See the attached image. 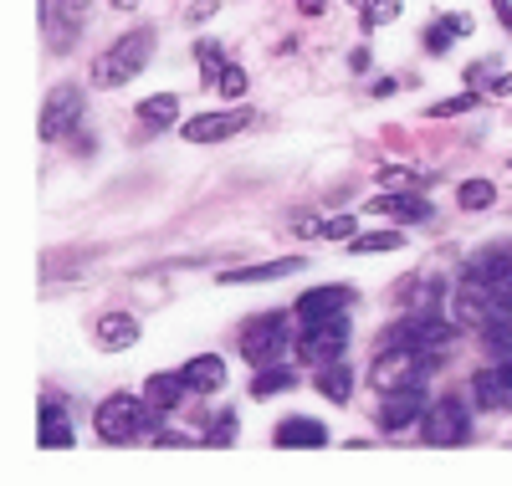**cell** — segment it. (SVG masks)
<instances>
[{
  "mask_svg": "<svg viewBox=\"0 0 512 486\" xmlns=\"http://www.w3.org/2000/svg\"><path fill=\"white\" fill-rule=\"evenodd\" d=\"M318 236H328V241H354V215H333V220H318Z\"/></svg>",
  "mask_w": 512,
  "mask_h": 486,
  "instance_id": "obj_26",
  "label": "cell"
},
{
  "mask_svg": "<svg viewBox=\"0 0 512 486\" xmlns=\"http://www.w3.org/2000/svg\"><path fill=\"white\" fill-rule=\"evenodd\" d=\"M349 287H313L308 297H297V323H323V318H338V313H344V307H349Z\"/></svg>",
  "mask_w": 512,
  "mask_h": 486,
  "instance_id": "obj_10",
  "label": "cell"
},
{
  "mask_svg": "<svg viewBox=\"0 0 512 486\" xmlns=\"http://www.w3.org/2000/svg\"><path fill=\"white\" fill-rule=\"evenodd\" d=\"M487 348L502 353V359H512V323H507V318H497V323L487 328Z\"/></svg>",
  "mask_w": 512,
  "mask_h": 486,
  "instance_id": "obj_27",
  "label": "cell"
},
{
  "mask_svg": "<svg viewBox=\"0 0 512 486\" xmlns=\"http://www.w3.org/2000/svg\"><path fill=\"white\" fill-rule=\"evenodd\" d=\"M344 348H349V323L323 318V323H308V333L297 338V359L303 364H333V359H344Z\"/></svg>",
  "mask_w": 512,
  "mask_h": 486,
  "instance_id": "obj_6",
  "label": "cell"
},
{
  "mask_svg": "<svg viewBox=\"0 0 512 486\" xmlns=\"http://www.w3.org/2000/svg\"><path fill=\"white\" fill-rule=\"evenodd\" d=\"M379 180H384V185H420V180H415V174H410L405 164H390V169H379Z\"/></svg>",
  "mask_w": 512,
  "mask_h": 486,
  "instance_id": "obj_31",
  "label": "cell"
},
{
  "mask_svg": "<svg viewBox=\"0 0 512 486\" xmlns=\"http://www.w3.org/2000/svg\"><path fill=\"white\" fill-rule=\"evenodd\" d=\"M93 338H98L103 353H123V348L139 343V318H128V313H103L98 328H93Z\"/></svg>",
  "mask_w": 512,
  "mask_h": 486,
  "instance_id": "obj_15",
  "label": "cell"
},
{
  "mask_svg": "<svg viewBox=\"0 0 512 486\" xmlns=\"http://www.w3.org/2000/svg\"><path fill=\"white\" fill-rule=\"evenodd\" d=\"M297 11H303V16H323L328 0H297Z\"/></svg>",
  "mask_w": 512,
  "mask_h": 486,
  "instance_id": "obj_32",
  "label": "cell"
},
{
  "mask_svg": "<svg viewBox=\"0 0 512 486\" xmlns=\"http://www.w3.org/2000/svg\"><path fill=\"white\" fill-rule=\"evenodd\" d=\"M154 405L144 400H134V394H108V400L98 405V435L108 440V446H128V440H139L149 425H154Z\"/></svg>",
  "mask_w": 512,
  "mask_h": 486,
  "instance_id": "obj_2",
  "label": "cell"
},
{
  "mask_svg": "<svg viewBox=\"0 0 512 486\" xmlns=\"http://www.w3.org/2000/svg\"><path fill=\"white\" fill-rule=\"evenodd\" d=\"M195 57H200V72H205V77H221V67H226V62H221V47H216V41H200Z\"/></svg>",
  "mask_w": 512,
  "mask_h": 486,
  "instance_id": "obj_28",
  "label": "cell"
},
{
  "mask_svg": "<svg viewBox=\"0 0 512 486\" xmlns=\"http://www.w3.org/2000/svg\"><path fill=\"white\" fill-rule=\"evenodd\" d=\"M149 57H154V31L139 26V31L118 36L113 47L93 62V82H98V87H123V82H134V77L149 67Z\"/></svg>",
  "mask_w": 512,
  "mask_h": 486,
  "instance_id": "obj_1",
  "label": "cell"
},
{
  "mask_svg": "<svg viewBox=\"0 0 512 486\" xmlns=\"http://www.w3.org/2000/svg\"><path fill=\"white\" fill-rule=\"evenodd\" d=\"M251 123H256L251 108H236V113H200V118L185 123V139H190V144H221V139L241 134V128H251Z\"/></svg>",
  "mask_w": 512,
  "mask_h": 486,
  "instance_id": "obj_9",
  "label": "cell"
},
{
  "mask_svg": "<svg viewBox=\"0 0 512 486\" xmlns=\"http://www.w3.org/2000/svg\"><path fill=\"white\" fill-rule=\"evenodd\" d=\"M272 440L277 446H303V451H318V446H328V430L318 425V420H308V415H287L277 430H272Z\"/></svg>",
  "mask_w": 512,
  "mask_h": 486,
  "instance_id": "obj_13",
  "label": "cell"
},
{
  "mask_svg": "<svg viewBox=\"0 0 512 486\" xmlns=\"http://www.w3.org/2000/svg\"><path fill=\"white\" fill-rule=\"evenodd\" d=\"M364 215H390V220H400V226H420V220H431V205H425L420 195H374Z\"/></svg>",
  "mask_w": 512,
  "mask_h": 486,
  "instance_id": "obj_14",
  "label": "cell"
},
{
  "mask_svg": "<svg viewBox=\"0 0 512 486\" xmlns=\"http://www.w3.org/2000/svg\"><path fill=\"white\" fill-rule=\"evenodd\" d=\"M405 236L400 231H369V236H354V251L359 256H374V251H395Z\"/></svg>",
  "mask_w": 512,
  "mask_h": 486,
  "instance_id": "obj_25",
  "label": "cell"
},
{
  "mask_svg": "<svg viewBox=\"0 0 512 486\" xmlns=\"http://www.w3.org/2000/svg\"><path fill=\"white\" fill-rule=\"evenodd\" d=\"M466 31H472V21H466V16H446V21H436L431 31H425V47H431V52H446L451 41L466 36Z\"/></svg>",
  "mask_w": 512,
  "mask_h": 486,
  "instance_id": "obj_22",
  "label": "cell"
},
{
  "mask_svg": "<svg viewBox=\"0 0 512 486\" xmlns=\"http://www.w3.org/2000/svg\"><path fill=\"white\" fill-rule=\"evenodd\" d=\"M113 6H118V11H134V6H139V0H113Z\"/></svg>",
  "mask_w": 512,
  "mask_h": 486,
  "instance_id": "obj_35",
  "label": "cell"
},
{
  "mask_svg": "<svg viewBox=\"0 0 512 486\" xmlns=\"http://www.w3.org/2000/svg\"><path fill=\"white\" fill-rule=\"evenodd\" d=\"M292 348V338H287V318L282 313H267V318H256V323H246V338H241V353L256 364V369H267V364H277L282 353Z\"/></svg>",
  "mask_w": 512,
  "mask_h": 486,
  "instance_id": "obj_5",
  "label": "cell"
},
{
  "mask_svg": "<svg viewBox=\"0 0 512 486\" xmlns=\"http://www.w3.org/2000/svg\"><path fill=\"white\" fill-rule=\"evenodd\" d=\"M349 389H354V374H349L344 364H323V374H318V394H323V400H338V405H344Z\"/></svg>",
  "mask_w": 512,
  "mask_h": 486,
  "instance_id": "obj_20",
  "label": "cell"
},
{
  "mask_svg": "<svg viewBox=\"0 0 512 486\" xmlns=\"http://www.w3.org/2000/svg\"><path fill=\"white\" fill-rule=\"evenodd\" d=\"M41 446H72V430H67V420H62V410H52V405H41Z\"/></svg>",
  "mask_w": 512,
  "mask_h": 486,
  "instance_id": "obj_23",
  "label": "cell"
},
{
  "mask_svg": "<svg viewBox=\"0 0 512 486\" xmlns=\"http://www.w3.org/2000/svg\"><path fill=\"white\" fill-rule=\"evenodd\" d=\"M436 359L425 348H415V343H384L379 353H374V389H400V384H420V374L431 369Z\"/></svg>",
  "mask_w": 512,
  "mask_h": 486,
  "instance_id": "obj_3",
  "label": "cell"
},
{
  "mask_svg": "<svg viewBox=\"0 0 512 486\" xmlns=\"http://www.w3.org/2000/svg\"><path fill=\"white\" fill-rule=\"evenodd\" d=\"M88 11H93V0H57V11H52V16H57V21H52V47H57V52H67L72 41H77Z\"/></svg>",
  "mask_w": 512,
  "mask_h": 486,
  "instance_id": "obj_16",
  "label": "cell"
},
{
  "mask_svg": "<svg viewBox=\"0 0 512 486\" xmlns=\"http://www.w3.org/2000/svg\"><path fill=\"white\" fill-rule=\"evenodd\" d=\"M292 384H297V374H292V369H277V364H267L262 374L251 379V394H256V400H272V394H282V389H292Z\"/></svg>",
  "mask_w": 512,
  "mask_h": 486,
  "instance_id": "obj_21",
  "label": "cell"
},
{
  "mask_svg": "<svg viewBox=\"0 0 512 486\" xmlns=\"http://www.w3.org/2000/svg\"><path fill=\"white\" fill-rule=\"evenodd\" d=\"M492 6H497V16L507 21V31H512V6H507V0H492Z\"/></svg>",
  "mask_w": 512,
  "mask_h": 486,
  "instance_id": "obj_34",
  "label": "cell"
},
{
  "mask_svg": "<svg viewBox=\"0 0 512 486\" xmlns=\"http://www.w3.org/2000/svg\"><path fill=\"white\" fill-rule=\"evenodd\" d=\"M472 389L482 410H512V359H502V369H482Z\"/></svg>",
  "mask_w": 512,
  "mask_h": 486,
  "instance_id": "obj_11",
  "label": "cell"
},
{
  "mask_svg": "<svg viewBox=\"0 0 512 486\" xmlns=\"http://www.w3.org/2000/svg\"><path fill=\"white\" fill-rule=\"evenodd\" d=\"M185 374H149V384H144V400L159 410V415H169L180 400H185Z\"/></svg>",
  "mask_w": 512,
  "mask_h": 486,
  "instance_id": "obj_18",
  "label": "cell"
},
{
  "mask_svg": "<svg viewBox=\"0 0 512 486\" xmlns=\"http://www.w3.org/2000/svg\"><path fill=\"white\" fill-rule=\"evenodd\" d=\"M216 82H221V93H226V98H241V93H246V72H241V67H221Z\"/></svg>",
  "mask_w": 512,
  "mask_h": 486,
  "instance_id": "obj_29",
  "label": "cell"
},
{
  "mask_svg": "<svg viewBox=\"0 0 512 486\" xmlns=\"http://www.w3.org/2000/svg\"><path fill=\"white\" fill-rule=\"evenodd\" d=\"M82 118V87H57V93L47 98V108H41V139H67L72 134V123Z\"/></svg>",
  "mask_w": 512,
  "mask_h": 486,
  "instance_id": "obj_8",
  "label": "cell"
},
{
  "mask_svg": "<svg viewBox=\"0 0 512 486\" xmlns=\"http://www.w3.org/2000/svg\"><path fill=\"white\" fill-rule=\"evenodd\" d=\"M425 379L420 384H400V389H379V430L384 435H400L415 420H425Z\"/></svg>",
  "mask_w": 512,
  "mask_h": 486,
  "instance_id": "obj_4",
  "label": "cell"
},
{
  "mask_svg": "<svg viewBox=\"0 0 512 486\" xmlns=\"http://www.w3.org/2000/svg\"><path fill=\"white\" fill-rule=\"evenodd\" d=\"M292 272H303V256H282V261H256V267H231L221 272L226 287H246V282H282Z\"/></svg>",
  "mask_w": 512,
  "mask_h": 486,
  "instance_id": "obj_12",
  "label": "cell"
},
{
  "mask_svg": "<svg viewBox=\"0 0 512 486\" xmlns=\"http://www.w3.org/2000/svg\"><path fill=\"white\" fill-rule=\"evenodd\" d=\"M472 103H477L472 93H461V98H446V103H436V108H431V118H451V113H466Z\"/></svg>",
  "mask_w": 512,
  "mask_h": 486,
  "instance_id": "obj_30",
  "label": "cell"
},
{
  "mask_svg": "<svg viewBox=\"0 0 512 486\" xmlns=\"http://www.w3.org/2000/svg\"><path fill=\"white\" fill-rule=\"evenodd\" d=\"M175 118H180V93H154V98L139 103V123L144 128H169Z\"/></svg>",
  "mask_w": 512,
  "mask_h": 486,
  "instance_id": "obj_19",
  "label": "cell"
},
{
  "mask_svg": "<svg viewBox=\"0 0 512 486\" xmlns=\"http://www.w3.org/2000/svg\"><path fill=\"white\" fill-rule=\"evenodd\" d=\"M180 374H185V384H190L195 394H216V389L226 384V364H221V353H195V359H190Z\"/></svg>",
  "mask_w": 512,
  "mask_h": 486,
  "instance_id": "obj_17",
  "label": "cell"
},
{
  "mask_svg": "<svg viewBox=\"0 0 512 486\" xmlns=\"http://www.w3.org/2000/svg\"><path fill=\"white\" fill-rule=\"evenodd\" d=\"M210 11H216V0H195V6H190V21H205Z\"/></svg>",
  "mask_w": 512,
  "mask_h": 486,
  "instance_id": "obj_33",
  "label": "cell"
},
{
  "mask_svg": "<svg viewBox=\"0 0 512 486\" xmlns=\"http://www.w3.org/2000/svg\"><path fill=\"white\" fill-rule=\"evenodd\" d=\"M492 200H497V185H492V180H466V185L456 190V205H461V210H487Z\"/></svg>",
  "mask_w": 512,
  "mask_h": 486,
  "instance_id": "obj_24",
  "label": "cell"
},
{
  "mask_svg": "<svg viewBox=\"0 0 512 486\" xmlns=\"http://www.w3.org/2000/svg\"><path fill=\"white\" fill-rule=\"evenodd\" d=\"M466 435H472V425H466L461 400H436L431 410H425V420H420V440H425V446H436V451L461 446Z\"/></svg>",
  "mask_w": 512,
  "mask_h": 486,
  "instance_id": "obj_7",
  "label": "cell"
}]
</instances>
